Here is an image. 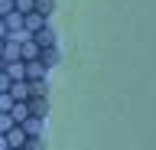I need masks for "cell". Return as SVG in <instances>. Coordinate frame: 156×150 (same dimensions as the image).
Instances as JSON below:
<instances>
[{"label":"cell","instance_id":"17","mask_svg":"<svg viewBox=\"0 0 156 150\" xmlns=\"http://www.w3.org/2000/svg\"><path fill=\"white\" fill-rule=\"evenodd\" d=\"M55 59H58V52H55V49H42V62H46L49 69L55 65Z\"/></svg>","mask_w":156,"mask_h":150},{"label":"cell","instance_id":"24","mask_svg":"<svg viewBox=\"0 0 156 150\" xmlns=\"http://www.w3.org/2000/svg\"><path fill=\"white\" fill-rule=\"evenodd\" d=\"M0 72H3V62H0Z\"/></svg>","mask_w":156,"mask_h":150},{"label":"cell","instance_id":"7","mask_svg":"<svg viewBox=\"0 0 156 150\" xmlns=\"http://www.w3.org/2000/svg\"><path fill=\"white\" fill-rule=\"evenodd\" d=\"M36 59H42V46H39L36 39L23 42V62H36Z\"/></svg>","mask_w":156,"mask_h":150},{"label":"cell","instance_id":"21","mask_svg":"<svg viewBox=\"0 0 156 150\" xmlns=\"http://www.w3.org/2000/svg\"><path fill=\"white\" fill-rule=\"evenodd\" d=\"M0 150H10V140H7V134H0Z\"/></svg>","mask_w":156,"mask_h":150},{"label":"cell","instance_id":"6","mask_svg":"<svg viewBox=\"0 0 156 150\" xmlns=\"http://www.w3.org/2000/svg\"><path fill=\"white\" fill-rule=\"evenodd\" d=\"M3 72H7L13 82H26V62H23V59H20V62H7Z\"/></svg>","mask_w":156,"mask_h":150},{"label":"cell","instance_id":"12","mask_svg":"<svg viewBox=\"0 0 156 150\" xmlns=\"http://www.w3.org/2000/svg\"><path fill=\"white\" fill-rule=\"evenodd\" d=\"M13 3H16V13H23V16L36 13V0H13Z\"/></svg>","mask_w":156,"mask_h":150},{"label":"cell","instance_id":"9","mask_svg":"<svg viewBox=\"0 0 156 150\" xmlns=\"http://www.w3.org/2000/svg\"><path fill=\"white\" fill-rule=\"evenodd\" d=\"M7 140H10V150H13V147H26L29 134H26V130H23V127H20V124H16V127H13V130H10V134H7Z\"/></svg>","mask_w":156,"mask_h":150},{"label":"cell","instance_id":"2","mask_svg":"<svg viewBox=\"0 0 156 150\" xmlns=\"http://www.w3.org/2000/svg\"><path fill=\"white\" fill-rule=\"evenodd\" d=\"M20 59H23V42L10 36L7 46H3V65H7V62H20Z\"/></svg>","mask_w":156,"mask_h":150},{"label":"cell","instance_id":"5","mask_svg":"<svg viewBox=\"0 0 156 150\" xmlns=\"http://www.w3.org/2000/svg\"><path fill=\"white\" fill-rule=\"evenodd\" d=\"M46 26H49V16H42V13H26V33L36 36V33L46 30Z\"/></svg>","mask_w":156,"mask_h":150},{"label":"cell","instance_id":"4","mask_svg":"<svg viewBox=\"0 0 156 150\" xmlns=\"http://www.w3.org/2000/svg\"><path fill=\"white\" fill-rule=\"evenodd\" d=\"M42 121H46V118H39V114H29V118L23 121V124H20V127L26 130L29 137H42Z\"/></svg>","mask_w":156,"mask_h":150},{"label":"cell","instance_id":"23","mask_svg":"<svg viewBox=\"0 0 156 150\" xmlns=\"http://www.w3.org/2000/svg\"><path fill=\"white\" fill-rule=\"evenodd\" d=\"M13 150H26V147H13Z\"/></svg>","mask_w":156,"mask_h":150},{"label":"cell","instance_id":"16","mask_svg":"<svg viewBox=\"0 0 156 150\" xmlns=\"http://www.w3.org/2000/svg\"><path fill=\"white\" fill-rule=\"evenodd\" d=\"M10 88H13V79H10L7 72H0V95H7Z\"/></svg>","mask_w":156,"mask_h":150},{"label":"cell","instance_id":"8","mask_svg":"<svg viewBox=\"0 0 156 150\" xmlns=\"http://www.w3.org/2000/svg\"><path fill=\"white\" fill-rule=\"evenodd\" d=\"M33 39L42 46V49H55V33H52V26H46V30H39Z\"/></svg>","mask_w":156,"mask_h":150},{"label":"cell","instance_id":"13","mask_svg":"<svg viewBox=\"0 0 156 150\" xmlns=\"http://www.w3.org/2000/svg\"><path fill=\"white\" fill-rule=\"evenodd\" d=\"M29 111L39 114V118H46V98H33V101H29Z\"/></svg>","mask_w":156,"mask_h":150},{"label":"cell","instance_id":"19","mask_svg":"<svg viewBox=\"0 0 156 150\" xmlns=\"http://www.w3.org/2000/svg\"><path fill=\"white\" fill-rule=\"evenodd\" d=\"M26 150H42V137H29L26 140Z\"/></svg>","mask_w":156,"mask_h":150},{"label":"cell","instance_id":"22","mask_svg":"<svg viewBox=\"0 0 156 150\" xmlns=\"http://www.w3.org/2000/svg\"><path fill=\"white\" fill-rule=\"evenodd\" d=\"M3 46H7V39H0V62H3Z\"/></svg>","mask_w":156,"mask_h":150},{"label":"cell","instance_id":"14","mask_svg":"<svg viewBox=\"0 0 156 150\" xmlns=\"http://www.w3.org/2000/svg\"><path fill=\"white\" fill-rule=\"evenodd\" d=\"M13 127H16V121H13V114H0V134H10Z\"/></svg>","mask_w":156,"mask_h":150},{"label":"cell","instance_id":"20","mask_svg":"<svg viewBox=\"0 0 156 150\" xmlns=\"http://www.w3.org/2000/svg\"><path fill=\"white\" fill-rule=\"evenodd\" d=\"M0 39H10V26H7L3 16H0Z\"/></svg>","mask_w":156,"mask_h":150},{"label":"cell","instance_id":"1","mask_svg":"<svg viewBox=\"0 0 156 150\" xmlns=\"http://www.w3.org/2000/svg\"><path fill=\"white\" fill-rule=\"evenodd\" d=\"M46 75H49V65L42 59L26 62V82H46Z\"/></svg>","mask_w":156,"mask_h":150},{"label":"cell","instance_id":"3","mask_svg":"<svg viewBox=\"0 0 156 150\" xmlns=\"http://www.w3.org/2000/svg\"><path fill=\"white\" fill-rule=\"evenodd\" d=\"M10 95H13V101H33V82H13Z\"/></svg>","mask_w":156,"mask_h":150},{"label":"cell","instance_id":"11","mask_svg":"<svg viewBox=\"0 0 156 150\" xmlns=\"http://www.w3.org/2000/svg\"><path fill=\"white\" fill-rule=\"evenodd\" d=\"M52 10H55V0H36V13L52 16Z\"/></svg>","mask_w":156,"mask_h":150},{"label":"cell","instance_id":"18","mask_svg":"<svg viewBox=\"0 0 156 150\" xmlns=\"http://www.w3.org/2000/svg\"><path fill=\"white\" fill-rule=\"evenodd\" d=\"M13 10H16V3H13V0H0V16H10Z\"/></svg>","mask_w":156,"mask_h":150},{"label":"cell","instance_id":"10","mask_svg":"<svg viewBox=\"0 0 156 150\" xmlns=\"http://www.w3.org/2000/svg\"><path fill=\"white\" fill-rule=\"evenodd\" d=\"M10 114H13V121H16V124H23V121H26L29 114H33V111H29V101H16Z\"/></svg>","mask_w":156,"mask_h":150},{"label":"cell","instance_id":"15","mask_svg":"<svg viewBox=\"0 0 156 150\" xmlns=\"http://www.w3.org/2000/svg\"><path fill=\"white\" fill-rule=\"evenodd\" d=\"M13 104H16V101H13V95H0V114H10V111H13Z\"/></svg>","mask_w":156,"mask_h":150}]
</instances>
